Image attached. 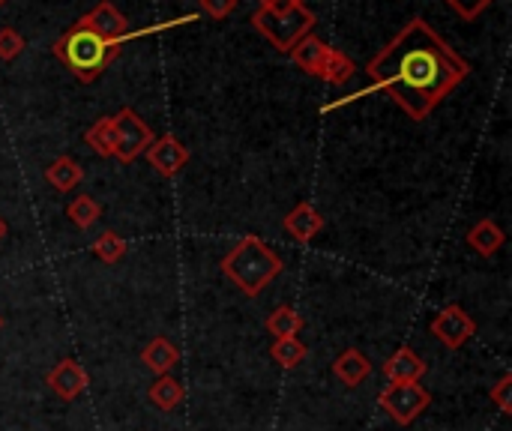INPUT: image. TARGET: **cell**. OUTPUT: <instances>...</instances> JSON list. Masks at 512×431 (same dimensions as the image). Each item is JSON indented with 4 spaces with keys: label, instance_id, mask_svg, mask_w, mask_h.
<instances>
[{
    "label": "cell",
    "instance_id": "ffe728a7",
    "mask_svg": "<svg viewBox=\"0 0 512 431\" xmlns=\"http://www.w3.org/2000/svg\"><path fill=\"white\" fill-rule=\"evenodd\" d=\"M303 315L297 312V309H291V306H279L267 321H264V327H267V333L270 336H276V339H297V333L303 330Z\"/></svg>",
    "mask_w": 512,
    "mask_h": 431
},
{
    "label": "cell",
    "instance_id": "277c9868",
    "mask_svg": "<svg viewBox=\"0 0 512 431\" xmlns=\"http://www.w3.org/2000/svg\"><path fill=\"white\" fill-rule=\"evenodd\" d=\"M255 30L282 54H288L303 36L312 33L315 27V12L309 6H297L288 12H267V9H255L252 15Z\"/></svg>",
    "mask_w": 512,
    "mask_h": 431
},
{
    "label": "cell",
    "instance_id": "52a82bcc",
    "mask_svg": "<svg viewBox=\"0 0 512 431\" xmlns=\"http://www.w3.org/2000/svg\"><path fill=\"white\" fill-rule=\"evenodd\" d=\"M429 330H432V336H435L444 348H450V351L465 348V345L477 336L474 318H471L462 306H456V303L444 306V309L432 318Z\"/></svg>",
    "mask_w": 512,
    "mask_h": 431
},
{
    "label": "cell",
    "instance_id": "30bf717a",
    "mask_svg": "<svg viewBox=\"0 0 512 431\" xmlns=\"http://www.w3.org/2000/svg\"><path fill=\"white\" fill-rule=\"evenodd\" d=\"M78 24H84L108 39H126V33H129V18L111 0H99L87 15L78 18Z\"/></svg>",
    "mask_w": 512,
    "mask_h": 431
},
{
    "label": "cell",
    "instance_id": "d6986e66",
    "mask_svg": "<svg viewBox=\"0 0 512 431\" xmlns=\"http://www.w3.org/2000/svg\"><path fill=\"white\" fill-rule=\"evenodd\" d=\"M84 144H87L96 156H102V159L114 156V147H117V138H114V120H111V117H99L93 126H87V132H84Z\"/></svg>",
    "mask_w": 512,
    "mask_h": 431
},
{
    "label": "cell",
    "instance_id": "ac0fdd59",
    "mask_svg": "<svg viewBox=\"0 0 512 431\" xmlns=\"http://www.w3.org/2000/svg\"><path fill=\"white\" fill-rule=\"evenodd\" d=\"M81 180H84V168L72 156H57L45 168V183L57 192H72Z\"/></svg>",
    "mask_w": 512,
    "mask_h": 431
},
{
    "label": "cell",
    "instance_id": "8fae6325",
    "mask_svg": "<svg viewBox=\"0 0 512 431\" xmlns=\"http://www.w3.org/2000/svg\"><path fill=\"white\" fill-rule=\"evenodd\" d=\"M282 228L288 237H294L297 243H312L321 231H324V216L321 210L312 204V201H300L285 219H282Z\"/></svg>",
    "mask_w": 512,
    "mask_h": 431
},
{
    "label": "cell",
    "instance_id": "8992f818",
    "mask_svg": "<svg viewBox=\"0 0 512 431\" xmlns=\"http://www.w3.org/2000/svg\"><path fill=\"white\" fill-rule=\"evenodd\" d=\"M114 138H117V147H114V159L120 162H135L138 156H144V150L153 144V129L141 120V114L135 108H120L114 117Z\"/></svg>",
    "mask_w": 512,
    "mask_h": 431
},
{
    "label": "cell",
    "instance_id": "1f68e13d",
    "mask_svg": "<svg viewBox=\"0 0 512 431\" xmlns=\"http://www.w3.org/2000/svg\"><path fill=\"white\" fill-rule=\"evenodd\" d=\"M3 3H6V0H0V6H3Z\"/></svg>",
    "mask_w": 512,
    "mask_h": 431
},
{
    "label": "cell",
    "instance_id": "7a4b0ae2",
    "mask_svg": "<svg viewBox=\"0 0 512 431\" xmlns=\"http://www.w3.org/2000/svg\"><path fill=\"white\" fill-rule=\"evenodd\" d=\"M222 276L240 291L246 294L249 300L261 297L267 291V285L273 279L282 276L285 270V261L279 252H273L258 234H249L243 240H237V246L222 258L219 264Z\"/></svg>",
    "mask_w": 512,
    "mask_h": 431
},
{
    "label": "cell",
    "instance_id": "2e32d148",
    "mask_svg": "<svg viewBox=\"0 0 512 431\" xmlns=\"http://www.w3.org/2000/svg\"><path fill=\"white\" fill-rule=\"evenodd\" d=\"M141 363H144L153 375H171V369L180 363V351H177L165 336H156V339L141 351Z\"/></svg>",
    "mask_w": 512,
    "mask_h": 431
},
{
    "label": "cell",
    "instance_id": "5b68a950",
    "mask_svg": "<svg viewBox=\"0 0 512 431\" xmlns=\"http://www.w3.org/2000/svg\"><path fill=\"white\" fill-rule=\"evenodd\" d=\"M378 405L396 426H411L432 405V393L420 381L417 384H387L378 393Z\"/></svg>",
    "mask_w": 512,
    "mask_h": 431
},
{
    "label": "cell",
    "instance_id": "f1b7e54d",
    "mask_svg": "<svg viewBox=\"0 0 512 431\" xmlns=\"http://www.w3.org/2000/svg\"><path fill=\"white\" fill-rule=\"evenodd\" d=\"M297 6H306V0H258V9H267V12H288Z\"/></svg>",
    "mask_w": 512,
    "mask_h": 431
},
{
    "label": "cell",
    "instance_id": "f546056e",
    "mask_svg": "<svg viewBox=\"0 0 512 431\" xmlns=\"http://www.w3.org/2000/svg\"><path fill=\"white\" fill-rule=\"evenodd\" d=\"M3 237H6V222L0 219V240H3Z\"/></svg>",
    "mask_w": 512,
    "mask_h": 431
},
{
    "label": "cell",
    "instance_id": "e0dca14e",
    "mask_svg": "<svg viewBox=\"0 0 512 431\" xmlns=\"http://www.w3.org/2000/svg\"><path fill=\"white\" fill-rule=\"evenodd\" d=\"M147 399H150V405H153V408H159V411L171 414V411H177V408L183 405L186 390H183V384H180L177 378H171V375H159V378L150 384Z\"/></svg>",
    "mask_w": 512,
    "mask_h": 431
},
{
    "label": "cell",
    "instance_id": "7c38bea8",
    "mask_svg": "<svg viewBox=\"0 0 512 431\" xmlns=\"http://www.w3.org/2000/svg\"><path fill=\"white\" fill-rule=\"evenodd\" d=\"M426 360L414 351V348H408V345H402L390 360H384V378L390 381V384H417L423 375H426Z\"/></svg>",
    "mask_w": 512,
    "mask_h": 431
},
{
    "label": "cell",
    "instance_id": "44dd1931",
    "mask_svg": "<svg viewBox=\"0 0 512 431\" xmlns=\"http://www.w3.org/2000/svg\"><path fill=\"white\" fill-rule=\"evenodd\" d=\"M354 72H357L354 60H351L345 51L330 48L327 63H324V69H321V75H318V78H324V81H327V84H333V87H342V84H348V81L354 78Z\"/></svg>",
    "mask_w": 512,
    "mask_h": 431
},
{
    "label": "cell",
    "instance_id": "d4e9b609",
    "mask_svg": "<svg viewBox=\"0 0 512 431\" xmlns=\"http://www.w3.org/2000/svg\"><path fill=\"white\" fill-rule=\"evenodd\" d=\"M24 48H27V45H24V36H21L15 27H0V60H3V63L21 57Z\"/></svg>",
    "mask_w": 512,
    "mask_h": 431
},
{
    "label": "cell",
    "instance_id": "484cf974",
    "mask_svg": "<svg viewBox=\"0 0 512 431\" xmlns=\"http://www.w3.org/2000/svg\"><path fill=\"white\" fill-rule=\"evenodd\" d=\"M462 21H477L495 0H444Z\"/></svg>",
    "mask_w": 512,
    "mask_h": 431
},
{
    "label": "cell",
    "instance_id": "cb8c5ba5",
    "mask_svg": "<svg viewBox=\"0 0 512 431\" xmlns=\"http://www.w3.org/2000/svg\"><path fill=\"white\" fill-rule=\"evenodd\" d=\"M93 255H96L102 264H117V261L126 255V240H123L117 231H102V234L93 240Z\"/></svg>",
    "mask_w": 512,
    "mask_h": 431
},
{
    "label": "cell",
    "instance_id": "4dcf8cb0",
    "mask_svg": "<svg viewBox=\"0 0 512 431\" xmlns=\"http://www.w3.org/2000/svg\"><path fill=\"white\" fill-rule=\"evenodd\" d=\"M0 327H3V318H0Z\"/></svg>",
    "mask_w": 512,
    "mask_h": 431
},
{
    "label": "cell",
    "instance_id": "ba28073f",
    "mask_svg": "<svg viewBox=\"0 0 512 431\" xmlns=\"http://www.w3.org/2000/svg\"><path fill=\"white\" fill-rule=\"evenodd\" d=\"M150 168L162 177H177L189 165V147L177 135H159L153 144L144 150Z\"/></svg>",
    "mask_w": 512,
    "mask_h": 431
},
{
    "label": "cell",
    "instance_id": "83f0119b",
    "mask_svg": "<svg viewBox=\"0 0 512 431\" xmlns=\"http://www.w3.org/2000/svg\"><path fill=\"white\" fill-rule=\"evenodd\" d=\"M237 6H240V0H201V9H204L210 18H216V21L228 18Z\"/></svg>",
    "mask_w": 512,
    "mask_h": 431
},
{
    "label": "cell",
    "instance_id": "6da1fadb",
    "mask_svg": "<svg viewBox=\"0 0 512 431\" xmlns=\"http://www.w3.org/2000/svg\"><path fill=\"white\" fill-rule=\"evenodd\" d=\"M366 75L372 81V93H387L411 120L420 123L471 75V63L456 54V48H450V42L426 18L417 15L366 63ZM369 90L336 99L324 105L321 114H330Z\"/></svg>",
    "mask_w": 512,
    "mask_h": 431
},
{
    "label": "cell",
    "instance_id": "9a60e30c",
    "mask_svg": "<svg viewBox=\"0 0 512 431\" xmlns=\"http://www.w3.org/2000/svg\"><path fill=\"white\" fill-rule=\"evenodd\" d=\"M465 240H468V246H471L477 255L492 258V255H498L501 246L507 243V234L501 231V225H498L495 219H480V222L468 231Z\"/></svg>",
    "mask_w": 512,
    "mask_h": 431
},
{
    "label": "cell",
    "instance_id": "4316f807",
    "mask_svg": "<svg viewBox=\"0 0 512 431\" xmlns=\"http://www.w3.org/2000/svg\"><path fill=\"white\" fill-rule=\"evenodd\" d=\"M489 399L501 408V414H512V375H504L495 387H492V393H489Z\"/></svg>",
    "mask_w": 512,
    "mask_h": 431
},
{
    "label": "cell",
    "instance_id": "3957f363",
    "mask_svg": "<svg viewBox=\"0 0 512 431\" xmlns=\"http://www.w3.org/2000/svg\"><path fill=\"white\" fill-rule=\"evenodd\" d=\"M126 45V39H108L84 24H72L54 45V57L66 63V69L81 81V84H93L120 54V48Z\"/></svg>",
    "mask_w": 512,
    "mask_h": 431
},
{
    "label": "cell",
    "instance_id": "5bb4252c",
    "mask_svg": "<svg viewBox=\"0 0 512 431\" xmlns=\"http://www.w3.org/2000/svg\"><path fill=\"white\" fill-rule=\"evenodd\" d=\"M333 375L345 384V387H360L369 375H372V363L360 348H348L333 360Z\"/></svg>",
    "mask_w": 512,
    "mask_h": 431
},
{
    "label": "cell",
    "instance_id": "9c48e42d",
    "mask_svg": "<svg viewBox=\"0 0 512 431\" xmlns=\"http://www.w3.org/2000/svg\"><path fill=\"white\" fill-rule=\"evenodd\" d=\"M45 384H48V390H51L57 399H63V402H75V399L87 390L90 375H87L75 360H60V363L48 372Z\"/></svg>",
    "mask_w": 512,
    "mask_h": 431
},
{
    "label": "cell",
    "instance_id": "7402d4cb",
    "mask_svg": "<svg viewBox=\"0 0 512 431\" xmlns=\"http://www.w3.org/2000/svg\"><path fill=\"white\" fill-rule=\"evenodd\" d=\"M66 216H69V222H72L75 228L87 231V228H93V225L99 222L102 207L96 204V198H90V195H78V198H72V201H69Z\"/></svg>",
    "mask_w": 512,
    "mask_h": 431
},
{
    "label": "cell",
    "instance_id": "4fadbf2b",
    "mask_svg": "<svg viewBox=\"0 0 512 431\" xmlns=\"http://www.w3.org/2000/svg\"><path fill=\"white\" fill-rule=\"evenodd\" d=\"M330 48L333 45H327L321 36H315V33H309V36H303L288 54H291V60L306 72V75H321V69H324V63H327V54H330Z\"/></svg>",
    "mask_w": 512,
    "mask_h": 431
},
{
    "label": "cell",
    "instance_id": "603a6c76",
    "mask_svg": "<svg viewBox=\"0 0 512 431\" xmlns=\"http://www.w3.org/2000/svg\"><path fill=\"white\" fill-rule=\"evenodd\" d=\"M270 357L276 366L282 369H297L306 357H309V348L300 342V339H276L270 345Z\"/></svg>",
    "mask_w": 512,
    "mask_h": 431
}]
</instances>
